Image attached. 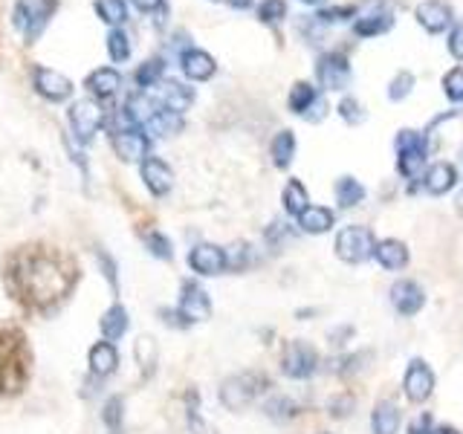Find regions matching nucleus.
Segmentation results:
<instances>
[{
  "instance_id": "nucleus-46",
  "label": "nucleus",
  "mask_w": 463,
  "mask_h": 434,
  "mask_svg": "<svg viewBox=\"0 0 463 434\" xmlns=\"http://www.w3.org/2000/svg\"><path fill=\"white\" fill-rule=\"evenodd\" d=\"M449 53H452L455 61H463V23L449 32Z\"/></svg>"
},
{
  "instance_id": "nucleus-30",
  "label": "nucleus",
  "mask_w": 463,
  "mask_h": 434,
  "mask_svg": "<svg viewBox=\"0 0 463 434\" xmlns=\"http://www.w3.org/2000/svg\"><path fill=\"white\" fill-rule=\"evenodd\" d=\"M333 194H336V203L342 206V208H353V206H359L365 200V185L357 177L345 174V177L336 180Z\"/></svg>"
},
{
  "instance_id": "nucleus-37",
  "label": "nucleus",
  "mask_w": 463,
  "mask_h": 434,
  "mask_svg": "<svg viewBox=\"0 0 463 434\" xmlns=\"http://www.w3.org/2000/svg\"><path fill=\"white\" fill-rule=\"evenodd\" d=\"M264 412L270 420H275V423H287V420H292L299 414V405L290 400V396H270L264 405Z\"/></svg>"
},
{
  "instance_id": "nucleus-14",
  "label": "nucleus",
  "mask_w": 463,
  "mask_h": 434,
  "mask_svg": "<svg viewBox=\"0 0 463 434\" xmlns=\"http://www.w3.org/2000/svg\"><path fill=\"white\" fill-rule=\"evenodd\" d=\"M139 177L154 197H165L174 189V171L160 157H145L139 163Z\"/></svg>"
},
{
  "instance_id": "nucleus-8",
  "label": "nucleus",
  "mask_w": 463,
  "mask_h": 434,
  "mask_svg": "<svg viewBox=\"0 0 463 434\" xmlns=\"http://www.w3.org/2000/svg\"><path fill=\"white\" fill-rule=\"evenodd\" d=\"M437 386V377L432 365L425 359H411L408 368H406V377H403V391L408 396V403L414 405H423L425 400H432Z\"/></svg>"
},
{
  "instance_id": "nucleus-31",
  "label": "nucleus",
  "mask_w": 463,
  "mask_h": 434,
  "mask_svg": "<svg viewBox=\"0 0 463 434\" xmlns=\"http://www.w3.org/2000/svg\"><path fill=\"white\" fill-rule=\"evenodd\" d=\"M282 203H284V212L292 215V217H299L304 208L310 206V194L307 189L301 185V180H290L284 185V194H282Z\"/></svg>"
},
{
  "instance_id": "nucleus-32",
  "label": "nucleus",
  "mask_w": 463,
  "mask_h": 434,
  "mask_svg": "<svg viewBox=\"0 0 463 434\" xmlns=\"http://www.w3.org/2000/svg\"><path fill=\"white\" fill-rule=\"evenodd\" d=\"M102 423L111 434H122V429H125V396L122 394L107 396V403L102 408Z\"/></svg>"
},
{
  "instance_id": "nucleus-17",
  "label": "nucleus",
  "mask_w": 463,
  "mask_h": 434,
  "mask_svg": "<svg viewBox=\"0 0 463 434\" xmlns=\"http://www.w3.org/2000/svg\"><path fill=\"white\" fill-rule=\"evenodd\" d=\"M414 18H417V23L429 35H441L452 27V9L441 4V0H423V4L414 9Z\"/></svg>"
},
{
  "instance_id": "nucleus-50",
  "label": "nucleus",
  "mask_w": 463,
  "mask_h": 434,
  "mask_svg": "<svg viewBox=\"0 0 463 434\" xmlns=\"http://www.w3.org/2000/svg\"><path fill=\"white\" fill-rule=\"evenodd\" d=\"M324 116H327V102H324V98H316L313 107L307 110V114H304V119H307V122H322Z\"/></svg>"
},
{
  "instance_id": "nucleus-51",
  "label": "nucleus",
  "mask_w": 463,
  "mask_h": 434,
  "mask_svg": "<svg viewBox=\"0 0 463 434\" xmlns=\"http://www.w3.org/2000/svg\"><path fill=\"white\" fill-rule=\"evenodd\" d=\"M133 6H137L139 12H165V0H130Z\"/></svg>"
},
{
  "instance_id": "nucleus-43",
  "label": "nucleus",
  "mask_w": 463,
  "mask_h": 434,
  "mask_svg": "<svg viewBox=\"0 0 463 434\" xmlns=\"http://www.w3.org/2000/svg\"><path fill=\"white\" fill-rule=\"evenodd\" d=\"M284 15H287V4H284V0H264V4L258 6L261 23H278Z\"/></svg>"
},
{
  "instance_id": "nucleus-35",
  "label": "nucleus",
  "mask_w": 463,
  "mask_h": 434,
  "mask_svg": "<svg viewBox=\"0 0 463 434\" xmlns=\"http://www.w3.org/2000/svg\"><path fill=\"white\" fill-rule=\"evenodd\" d=\"M163 76H165V61L160 55L142 61V64L137 67V72H133V79H137L139 87H156L163 81Z\"/></svg>"
},
{
  "instance_id": "nucleus-24",
  "label": "nucleus",
  "mask_w": 463,
  "mask_h": 434,
  "mask_svg": "<svg viewBox=\"0 0 463 434\" xmlns=\"http://www.w3.org/2000/svg\"><path fill=\"white\" fill-rule=\"evenodd\" d=\"M128 325H130V319H128V310L125 307H122V304L107 307L105 313H102V319H99L102 339L105 342H119L128 333Z\"/></svg>"
},
{
  "instance_id": "nucleus-13",
  "label": "nucleus",
  "mask_w": 463,
  "mask_h": 434,
  "mask_svg": "<svg viewBox=\"0 0 463 434\" xmlns=\"http://www.w3.org/2000/svg\"><path fill=\"white\" fill-rule=\"evenodd\" d=\"M189 267L206 278L221 276V272H226V250L217 243H194L189 252Z\"/></svg>"
},
{
  "instance_id": "nucleus-49",
  "label": "nucleus",
  "mask_w": 463,
  "mask_h": 434,
  "mask_svg": "<svg viewBox=\"0 0 463 434\" xmlns=\"http://www.w3.org/2000/svg\"><path fill=\"white\" fill-rule=\"evenodd\" d=\"M287 232H290V229H287V223L275 220L273 226L266 229V243H273V246H275V243H282V241L287 238Z\"/></svg>"
},
{
  "instance_id": "nucleus-27",
  "label": "nucleus",
  "mask_w": 463,
  "mask_h": 434,
  "mask_svg": "<svg viewBox=\"0 0 463 434\" xmlns=\"http://www.w3.org/2000/svg\"><path fill=\"white\" fill-rule=\"evenodd\" d=\"M84 87H88L93 96L111 98V96H116V90L122 87V76H119L114 67H99V70L90 72L88 81H84Z\"/></svg>"
},
{
  "instance_id": "nucleus-16",
  "label": "nucleus",
  "mask_w": 463,
  "mask_h": 434,
  "mask_svg": "<svg viewBox=\"0 0 463 434\" xmlns=\"http://www.w3.org/2000/svg\"><path fill=\"white\" fill-rule=\"evenodd\" d=\"M391 304L400 316H417L420 310L425 307V290L420 287L417 281H411V278H403V281H397L394 287H391Z\"/></svg>"
},
{
  "instance_id": "nucleus-20",
  "label": "nucleus",
  "mask_w": 463,
  "mask_h": 434,
  "mask_svg": "<svg viewBox=\"0 0 463 434\" xmlns=\"http://www.w3.org/2000/svg\"><path fill=\"white\" fill-rule=\"evenodd\" d=\"M180 67L191 81H209L217 72L215 58L209 53H203V49H186V53L180 55Z\"/></svg>"
},
{
  "instance_id": "nucleus-5",
  "label": "nucleus",
  "mask_w": 463,
  "mask_h": 434,
  "mask_svg": "<svg viewBox=\"0 0 463 434\" xmlns=\"http://www.w3.org/2000/svg\"><path fill=\"white\" fill-rule=\"evenodd\" d=\"M374 246H376V234L368 226L353 223V226L339 229L333 250L336 258L345 260V264H365L368 258H374Z\"/></svg>"
},
{
  "instance_id": "nucleus-44",
  "label": "nucleus",
  "mask_w": 463,
  "mask_h": 434,
  "mask_svg": "<svg viewBox=\"0 0 463 434\" xmlns=\"http://www.w3.org/2000/svg\"><path fill=\"white\" fill-rule=\"evenodd\" d=\"M339 116H342L348 125H362V122H365V107L357 102V98H342V102H339Z\"/></svg>"
},
{
  "instance_id": "nucleus-53",
  "label": "nucleus",
  "mask_w": 463,
  "mask_h": 434,
  "mask_svg": "<svg viewBox=\"0 0 463 434\" xmlns=\"http://www.w3.org/2000/svg\"><path fill=\"white\" fill-rule=\"evenodd\" d=\"M437 434H463V431H458L455 426H449V423H441L437 426Z\"/></svg>"
},
{
  "instance_id": "nucleus-56",
  "label": "nucleus",
  "mask_w": 463,
  "mask_h": 434,
  "mask_svg": "<svg viewBox=\"0 0 463 434\" xmlns=\"http://www.w3.org/2000/svg\"><path fill=\"white\" fill-rule=\"evenodd\" d=\"M301 4H310V6H316V4H324V0H301Z\"/></svg>"
},
{
  "instance_id": "nucleus-42",
  "label": "nucleus",
  "mask_w": 463,
  "mask_h": 434,
  "mask_svg": "<svg viewBox=\"0 0 463 434\" xmlns=\"http://www.w3.org/2000/svg\"><path fill=\"white\" fill-rule=\"evenodd\" d=\"M96 260H99V267H102V272H105V278H107V284H111V293L114 295H119V272H116V260L107 255L102 246H96Z\"/></svg>"
},
{
  "instance_id": "nucleus-45",
  "label": "nucleus",
  "mask_w": 463,
  "mask_h": 434,
  "mask_svg": "<svg viewBox=\"0 0 463 434\" xmlns=\"http://www.w3.org/2000/svg\"><path fill=\"white\" fill-rule=\"evenodd\" d=\"M408 434H437V423H434V417L429 412H423L417 414L408 423Z\"/></svg>"
},
{
  "instance_id": "nucleus-58",
  "label": "nucleus",
  "mask_w": 463,
  "mask_h": 434,
  "mask_svg": "<svg viewBox=\"0 0 463 434\" xmlns=\"http://www.w3.org/2000/svg\"><path fill=\"white\" fill-rule=\"evenodd\" d=\"M322 434H327V431H322Z\"/></svg>"
},
{
  "instance_id": "nucleus-48",
  "label": "nucleus",
  "mask_w": 463,
  "mask_h": 434,
  "mask_svg": "<svg viewBox=\"0 0 463 434\" xmlns=\"http://www.w3.org/2000/svg\"><path fill=\"white\" fill-rule=\"evenodd\" d=\"M160 316H163V321H165L168 328H180V330H182V328H189V325H186V319H182V316H180V310H174V307H163V310H160Z\"/></svg>"
},
{
  "instance_id": "nucleus-28",
  "label": "nucleus",
  "mask_w": 463,
  "mask_h": 434,
  "mask_svg": "<svg viewBox=\"0 0 463 434\" xmlns=\"http://www.w3.org/2000/svg\"><path fill=\"white\" fill-rule=\"evenodd\" d=\"M296 148H299L296 133H292V131H278L275 140H273V145H270V154H273L275 168H282V171L290 168L292 159H296Z\"/></svg>"
},
{
  "instance_id": "nucleus-26",
  "label": "nucleus",
  "mask_w": 463,
  "mask_h": 434,
  "mask_svg": "<svg viewBox=\"0 0 463 434\" xmlns=\"http://www.w3.org/2000/svg\"><path fill=\"white\" fill-rule=\"evenodd\" d=\"M163 110H172V114H186V110L194 105V90L182 81H168L163 87V98H160Z\"/></svg>"
},
{
  "instance_id": "nucleus-41",
  "label": "nucleus",
  "mask_w": 463,
  "mask_h": 434,
  "mask_svg": "<svg viewBox=\"0 0 463 434\" xmlns=\"http://www.w3.org/2000/svg\"><path fill=\"white\" fill-rule=\"evenodd\" d=\"M443 93L449 102H463V67H452L443 76Z\"/></svg>"
},
{
  "instance_id": "nucleus-39",
  "label": "nucleus",
  "mask_w": 463,
  "mask_h": 434,
  "mask_svg": "<svg viewBox=\"0 0 463 434\" xmlns=\"http://www.w3.org/2000/svg\"><path fill=\"white\" fill-rule=\"evenodd\" d=\"M107 53H111V58L116 61V64H122V61L130 58V41L122 30H114L111 35H107Z\"/></svg>"
},
{
  "instance_id": "nucleus-57",
  "label": "nucleus",
  "mask_w": 463,
  "mask_h": 434,
  "mask_svg": "<svg viewBox=\"0 0 463 434\" xmlns=\"http://www.w3.org/2000/svg\"><path fill=\"white\" fill-rule=\"evenodd\" d=\"M215 4H223V0H215ZM226 4H229V0H226Z\"/></svg>"
},
{
  "instance_id": "nucleus-18",
  "label": "nucleus",
  "mask_w": 463,
  "mask_h": 434,
  "mask_svg": "<svg viewBox=\"0 0 463 434\" xmlns=\"http://www.w3.org/2000/svg\"><path fill=\"white\" fill-rule=\"evenodd\" d=\"M374 258H376V264H380L383 269H388V272H400V269L408 267L411 252H408V246H406L403 241L385 238V241H376V246H374Z\"/></svg>"
},
{
  "instance_id": "nucleus-52",
  "label": "nucleus",
  "mask_w": 463,
  "mask_h": 434,
  "mask_svg": "<svg viewBox=\"0 0 463 434\" xmlns=\"http://www.w3.org/2000/svg\"><path fill=\"white\" fill-rule=\"evenodd\" d=\"M353 12H357V9H353V6H345V9H327V12H322V21H345V18H350L353 15Z\"/></svg>"
},
{
  "instance_id": "nucleus-36",
  "label": "nucleus",
  "mask_w": 463,
  "mask_h": 434,
  "mask_svg": "<svg viewBox=\"0 0 463 434\" xmlns=\"http://www.w3.org/2000/svg\"><path fill=\"white\" fill-rule=\"evenodd\" d=\"M93 9L105 23H114V27H119V23L128 21V4L125 0H96Z\"/></svg>"
},
{
  "instance_id": "nucleus-33",
  "label": "nucleus",
  "mask_w": 463,
  "mask_h": 434,
  "mask_svg": "<svg viewBox=\"0 0 463 434\" xmlns=\"http://www.w3.org/2000/svg\"><path fill=\"white\" fill-rule=\"evenodd\" d=\"M316 98H319V96H316V87H313L310 81H296V84H292V90H290L287 105H290L292 114L304 116V114H307V110L313 107Z\"/></svg>"
},
{
  "instance_id": "nucleus-12",
  "label": "nucleus",
  "mask_w": 463,
  "mask_h": 434,
  "mask_svg": "<svg viewBox=\"0 0 463 434\" xmlns=\"http://www.w3.org/2000/svg\"><path fill=\"white\" fill-rule=\"evenodd\" d=\"M316 79L324 90H345L350 81V61L342 53H324L316 64Z\"/></svg>"
},
{
  "instance_id": "nucleus-9",
  "label": "nucleus",
  "mask_w": 463,
  "mask_h": 434,
  "mask_svg": "<svg viewBox=\"0 0 463 434\" xmlns=\"http://www.w3.org/2000/svg\"><path fill=\"white\" fill-rule=\"evenodd\" d=\"M105 119H107L105 107L99 102H93V98H81V102L70 107V128L79 136V142H90L96 131L105 125Z\"/></svg>"
},
{
  "instance_id": "nucleus-47",
  "label": "nucleus",
  "mask_w": 463,
  "mask_h": 434,
  "mask_svg": "<svg viewBox=\"0 0 463 434\" xmlns=\"http://www.w3.org/2000/svg\"><path fill=\"white\" fill-rule=\"evenodd\" d=\"M353 403H357V400H353L350 394L336 396V400L331 403V414H333V417H348V414L353 412Z\"/></svg>"
},
{
  "instance_id": "nucleus-25",
  "label": "nucleus",
  "mask_w": 463,
  "mask_h": 434,
  "mask_svg": "<svg viewBox=\"0 0 463 434\" xmlns=\"http://www.w3.org/2000/svg\"><path fill=\"white\" fill-rule=\"evenodd\" d=\"M333 226H336V215L324 206H307L299 215V229L307 232V234H324V232H331Z\"/></svg>"
},
{
  "instance_id": "nucleus-34",
  "label": "nucleus",
  "mask_w": 463,
  "mask_h": 434,
  "mask_svg": "<svg viewBox=\"0 0 463 434\" xmlns=\"http://www.w3.org/2000/svg\"><path fill=\"white\" fill-rule=\"evenodd\" d=\"M139 238H142V243H145V250H148L154 258H160V260H172V258H174V252H172V241H168L160 229H142Z\"/></svg>"
},
{
  "instance_id": "nucleus-40",
  "label": "nucleus",
  "mask_w": 463,
  "mask_h": 434,
  "mask_svg": "<svg viewBox=\"0 0 463 434\" xmlns=\"http://www.w3.org/2000/svg\"><path fill=\"white\" fill-rule=\"evenodd\" d=\"M411 90H414V76L408 70H400L394 76V81L388 84V98H391V102H403Z\"/></svg>"
},
{
  "instance_id": "nucleus-11",
  "label": "nucleus",
  "mask_w": 463,
  "mask_h": 434,
  "mask_svg": "<svg viewBox=\"0 0 463 434\" xmlns=\"http://www.w3.org/2000/svg\"><path fill=\"white\" fill-rule=\"evenodd\" d=\"M111 145H114V154L122 159V163H142L145 157H151V136L142 128L114 131Z\"/></svg>"
},
{
  "instance_id": "nucleus-23",
  "label": "nucleus",
  "mask_w": 463,
  "mask_h": 434,
  "mask_svg": "<svg viewBox=\"0 0 463 434\" xmlns=\"http://www.w3.org/2000/svg\"><path fill=\"white\" fill-rule=\"evenodd\" d=\"M394 12L391 9H374L368 15H362L357 23H353V32L359 35V38H374V35H385L388 30L394 27Z\"/></svg>"
},
{
  "instance_id": "nucleus-55",
  "label": "nucleus",
  "mask_w": 463,
  "mask_h": 434,
  "mask_svg": "<svg viewBox=\"0 0 463 434\" xmlns=\"http://www.w3.org/2000/svg\"><path fill=\"white\" fill-rule=\"evenodd\" d=\"M455 208H458V215L463 217V191L458 194V200H455Z\"/></svg>"
},
{
  "instance_id": "nucleus-6",
  "label": "nucleus",
  "mask_w": 463,
  "mask_h": 434,
  "mask_svg": "<svg viewBox=\"0 0 463 434\" xmlns=\"http://www.w3.org/2000/svg\"><path fill=\"white\" fill-rule=\"evenodd\" d=\"M316 370H319V351L304 339H290L282 351V374L287 379H310Z\"/></svg>"
},
{
  "instance_id": "nucleus-1",
  "label": "nucleus",
  "mask_w": 463,
  "mask_h": 434,
  "mask_svg": "<svg viewBox=\"0 0 463 434\" xmlns=\"http://www.w3.org/2000/svg\"><path fill=\"white\" fill-rule=\"evenodd\" d=\"M81 264L50 241L18 243L0 260V284L27 319H53L67 307L81 284Z\"/></svg>"
},
{
  "instance_id": "nucleus-10",
  "label": "nucleus",
  "mask_w": 463,
  "mask_h": 434,
  "mask_svg": "<svg viewBox=\"0 0 463 434\" xmlns=\"http://www.w3.org/2000/svg\"><path fill=\"white\" fill-rule=\"evenodd\" d=\"M180 316L186 319V325H198V321H206L212 316V299L198 281L186 278L180 284Z\"/></svg>"
},
{
  "instance_id": "nucleus-4",
  "label": "nucleus",
  "mask_w": 463,
  "mask_h": 434,
  "mask_svg": "<svg viewBox=\"0 0 463 434\" xmlns=\"http://www.w3.org/2000/svg\"><path fill=\"white\" fill-rule=\"evenodd\" d=\"M270 388H273V382L264 370H243V374L223 379L221 403L229 408V412H243V408L252 405L261 394H266Z\"/></svg>"
},
{
  "instance_id": "nucleus-22",
  "label": "nucleus",
  "mask_w": 463,
  "mask_h": 434,
  "mask_svg": "<svg viewBox=\"0 0 463 434\" xmlns=\"http://www.w3.org/2000/svg\"><path fill=\"white\" fill-rule=\"evenodd\" d=\"M403 426V412L394 400H380L371 414V431L374 434H397Z\"/></svg>"
},
{
  "instance_id": "nucleus-19",
  "label": "nucleus",
  "mask_w": 463,
  "mask_h": 434,
  "mask_svg": "<svg viewBox=\"0 0 463 434\" xmlns=\"http://www.w3.org/2000/svg\"><path fill=\"white\" fill-rule=\"evenodd\" d=\"M88 365H90V374L99 377V379H107L116 374L119 368V351L114 342H96L88 353Z\"/></svg>"
},
{
  "instance_id": "nucleus-29",
  "label": "nucleus",
  "mask_w": 463,
  "mask_h": 434,
  "mask_svg": "<svg viewBox=\"0 0 463 434\" xmlns=\"http://www.w3.org/2000/svg\"><path fill=\"white\" fill-rule=\"evenodd\" d=\"M180 131H182V116L172 114V110H156V116L145 125V133L151 140H165V136H174Z\"/></svg>"
},
{
  "instance_id": "nucleus-7",
  "label": "nucleus",
  "mask_w": 463,
  "mask_h": 434,
  "mask_svg": "<svg viewBox=\"0 0 463 434\" xmlns=\"http://www.w3.org/2000/svg\"><path fill=\"white\" fill-rule=\"evenodd\" d=\"M394 148H397V168H400V174H403L406 180H414V177H417V171L423 168V163H425V140H423V133L411 131V128H403V131L397 133Z\"/></svg>"
},
{
  "instance_id": "nucleus-21",
  "label": "nucleus",
  "mask_w": 463,
  "mask_h": 434,
  "mask_svg": "<svg viewBox=\"0 0 463 434\" xmlns=\"http://www.w3.org/2000/svg\"><path fill=\"white\" fill-rule=\"evenodd\" d=\"M458 185V171L452 163H434L429 171L423 174V189L441 197V194H449Z\"/></svg>"
},
{
  "instance_id": "nucleus-15",
  "label": "nucleus",
  "mask_w": 463,
  "mask_h": 434,
  "mask_svg": "<svg viewBox=\"0 0 463 434\" xmlns=\"http://www.w3.org/2000/svg\"><path fill=\"white\" fill-rule=\"evenodd\" d=\"M32 81H35V90H38L46 102H55V105L67 102L72 90H76L67 76H61L58 70H50V67H35Z\"/></svg>"
},
{
  "instance_id": "nucleus-3",
  "label": "nucleus",
  "mask_w": 463,
  "mask_h": 434,
  "mask_svg": "<svg viewBox=\"0 0 463 434\" xmlns=\"http://www.w3.org/2000/svg\"><path fill=\"white\" fill-rule=\"evenodd\" d=\"M58 12V0H15L12 9V27L21 35L23 47H35L44 30L50 27L53 15Z\"/></svg>"
},
{
  "instance_id": "nucleus-2",
  "label": "nucleus",
  "mask_w": 463,
  "mask_h": 434,
  "mask_svg": "<svg viewBox=\"0 0 463 434\" xmlns=\"http://www.w3.org/2000/svg\"><path fill=\"white\" fill-rule=\"evenodd\" d=\"M35 351L18 321L0 319V400H15L29 388Z\"/></svg>"
},
{
  "instance_id": "nucleus-54",
  "label": "nucleus",
  "mask_w": 463,
  "mask_h": 434,
  "mask_svg": "<svg viewBox=\"0 0 463 434\" xmlns=\"http://www.w3.org/2000/svg\"><path fill=\"white\" fill-rule=\"evenodd\" d=\"M229 4L235 6V9H249V4H252V0H229Z\"/></svg>"
},
{
  "instance_id": "nucleus-38",
  "label": "nucleus",
  "mask_w": 463,
  "mask_h": 434,
  "mask_svg": "<svg viewBox=\"0 0 463 434\" xmlns=\"http://www.w3.org/2000/svg\"><path fill=\"white\" fill-rule=\"evenodd\" d=\"M252 264V246L249 243H232L226 250V269L243 272Z\"/></svg>"
}]
</instances>
